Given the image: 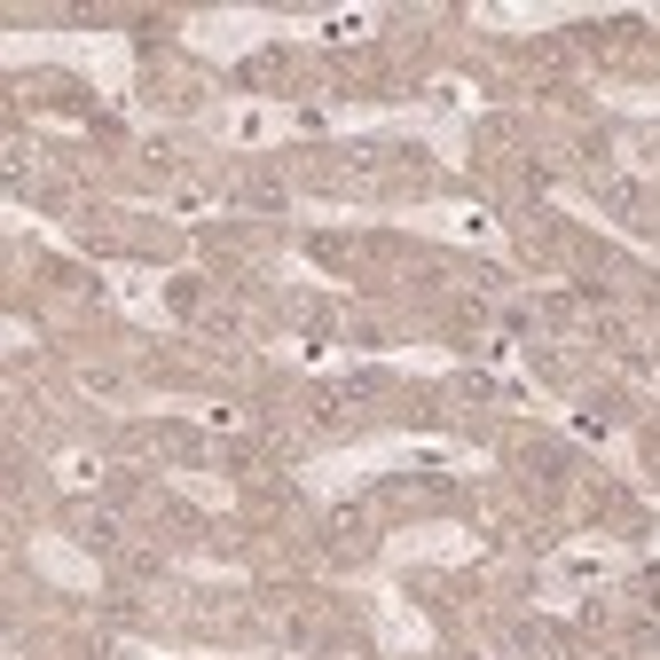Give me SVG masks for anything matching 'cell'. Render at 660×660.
<instances>
[{"label": "cell", "mask_w": 660, "mask_h": 660, "mask_svg": "<svg viewBox=\"0 0 660 660\" xmlns=\"http://www.w3.org/2000/svg\"><path fill=\"white\" fill-rule=\"evenodd\" d=\"M370 393H378V370H354V378H339V385H322L307 409H314V425H347Z\"/></svg>", "instance_id": "1"}, {"label": "cell", "mask_w": 660, "mask_h": 660, "mask_svg": "<svg viewBox=\"0 0 660 660\" xmlns=\"http://www.w3.org/2000/svg\"><path fill=\"white\" fill-rule=\"evenodd\" d=\"M236 197L252 205V213H283V205H291V182L260 165V174H244V182H236Z\"/></svg>", "instance_id": "2"}, {"label": "cell", "mask_w": 660, "mask_h": 660, "mask_svg": "<svg viewBox=\"0 0 660 660\" xmlns=\"http://www.w3.org/2000/svg\"><path fill=\"white\" fill-rule=\"evenodd\" d=\"M79 543H87L95 558H111V550H118V519H111V512H87V519H79Z\"/></svg>", "instance_id": "3"}, {"label": "cell", "mask_w": 660, "mask_h": 660, "mask_svg": "<svg viewBox=\"0 0 660 660\" xmlns=\"http://www.w3.org/2000/svg\"><path fill=\"white\" fill-rule=\"evenodd\" d=\"M165 307H174V314H213V307H205V283H197V276H174V283H165Z\"/></svg>", "instance_id": "4"}, {"label": "cell", "mask_w": 660, "mask_h": 660, "mask_svg": "<svg viewBox=\"0 0 660 660\" xmlns=\"http://www.w3.org/2000/svg\"><path fill=\"white\" fill-rule=\"evenodd\" d=\"M330 543L362 558V550H370V519H362V512H339V519H330Z\"/></svg>", "instance_id": "5"}, {"label": "cell", "mask_w": 660, "mask_h": 660, "mask_svg": "<svg viewBox=\"0 0 660 660\" xmlns=\"http://www.w3.org/2000/svg\"><path fill=\"white\" fill-rule=\"evenodd\" d=\"M598 197H606L613 213H637V205H644V189H637L629 174H598Z\"/></svg>", "instance_id": "6"}]
</instances>
